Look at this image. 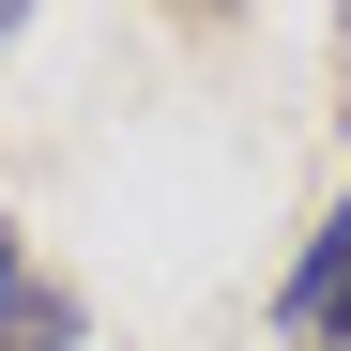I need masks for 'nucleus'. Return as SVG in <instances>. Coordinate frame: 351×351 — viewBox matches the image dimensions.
<instances>
[{
    "mask_svg": "<svg viewBox=\"0 0 351 351\" xmlns=\"http://www.w3.org/2000/svg\"><path fill=\"white\" fill-rule=\"evenodd\" d=\"M77 336H92V321H77V290L46 275L16 229H0V351H77Z\"/></svg>",
    "mask_w": 351,
    "mask_h": 351,
    "instance_id": "nucleus-1",
    "label": "nucleus"
},
{
    "mask_svg": "<svg viewBox=\"0 0 351 351\" xmlns=\"http://www.w3.org/2000/svg\"><path fill=\"white\" fill-rule=\"evenodd\" d=\"M290 336H321V351H351V199L306 229V260H290Z\"/></svg>",
    "mask_w": 351,
    "mask_h": 351,
    "instance_id": "nucleus-2",
    "label": "nucleus"
},
{
    "mask_svg": "<svg viewBox=\"0 0 351 351\" xmlns=\"http://www.w3.org/2000/svg\"><path fill=\"white\" fill-rule=\"evenodd\" d=\"M16 31H31V16H16V0H0V46H16Z\"/></svg>",
    "mask_w": 351,
    "mask_h": 351,
    "instance_id": "nucleus-3",
    "label": "nucleus"
}]
</instances>
